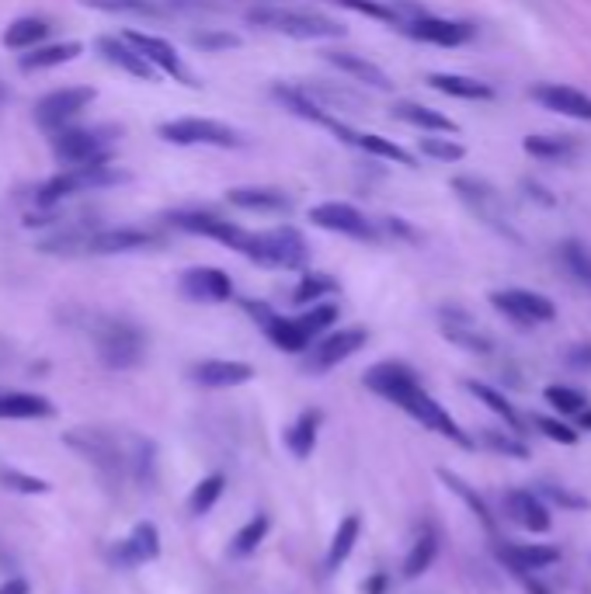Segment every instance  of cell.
<instances>
[{"mask_svg":"<svg viewBox=\"0 0 591 594\" xmlns=\"http://www.w3.org/2000/svg\"><path fill=\"white\" fill-rule=\"evenodd\" d=\"M366 386L376 396H383V400L397 403L404 414H411L418 424L432 428L435 435L452 438L459 449H473V438L466 435V431L449 417V410H445L442 403L435 400V396L428 393L425 386H421L418 372H414L411 365H404V362H379V365H372V369L366 372Z\"/></svg>","mask_w":591,"mask_h":594,"instance_id":"obj_1","label":"cell"},{"mask_svg":"<svg viewBox=\"0 0 591 594\" xmlns=\"http://www.w3.org/2000/svg\"><path fill=\"white\" fill-rule=\"evenodd\" d=\"M126 181H129V174L119 171L115 160L112 164H91V167H63L60 174H53V178L35 188V205H39V209H53V205L67 202V198H74V195L98 192V188H115V185H126Z\"/></svg>","mask_w":591,"mask_h":594,"instance_id":"obj_2","label":"cell"},{"mask_svg":"<svg viewBox=\"0 0 591 594\" xmlns=\"http://www.w3.org/2000/svg\"><path fill=\"white\" fill-rule=\"evenodd\" d=\"M254 28H265V32L286 35V39L299 42H313V39H341L345 25L320 11H293V7H254L247 14Z\"/></svg>","mask_w":591,"mask_h":594,"instance_id":"obj_3","label":"cell"},{"mask_svg":"<svg viewBox=\"0 0 591 594\" xmlns=\"http://www.w3.org/2000/svg\"><path fill=\"white\" fill-rule=\"evenodd\" d=\"M91 337H94V348H98V358L108 369H133V365H140L143 355H147V337H143V330L136 324H129V320L94 317Z\"/></svg>","mask_w":591,"mask_h":594,"instance_id":"obj_4","label":"cell"},{"mask_svg":"<svg viewBox=\"0 0 591 594\" xmlns=\"http://www.w3.org/2000/svg\"><path fill=\"white\" fill-rule=\"evenodd\" d=\"M115 136L119 129H80L70 126L53 136V157L63 167H91V164H112L115 160Z\"/></svg>","mask_w":591,"mask_h":594,"instance_id":"obj_5","label":"cell"},{"mask_svg":"<svg viewBox=\"0 0 591 594\" xmlns=\"http://www.w3.org/2000/svg\"><path fill=\"white\" fill-rule=\"evenodd\" d=\"M247 261L261 264V268L299 271L310 261V247H306V237L296 226L282 223V226H272V230L254 233V251Z\"/></svg>","mask_w":591,"mask_h":594,"instance_id":"obj_6","label":"cell"},{"mask_svg":"<svg viewBox=\"0 0 591 594\" xmlns=\"http://www.w3.org/2000/svg\"><path fill=\"white\" fill-rule=\"evenodd\" d=\"M167 223H171L174 230H185V233H195V237L216 240V244L230 247V251L244 254V258H251V251H254V233L244 230V226H237V223H230V219L216 216V212L178 209V212H167Z\"/></svg>","mask_w":591,"mask_h":594,"instance_id":"obj_7","label":"cell"},{"mask_svg":"<svg viewBox=\"0 0 591 594\" xmlns=\"http://www.w3.org/2000/svg\"><path fill=\"white\" fill-rule=\"evenodd\" d=\"M452 192L459 195V202H463L484 226H491L494 233H501V237H508V240H518V230H515L512 216H508L505 198H501V192L491 185V181L456 178L452 181Z\"/></svg>","mask_w":591,"mask_h":594,"instance_id":"obj_8","label":"cell"},{"mask_svg":"<svg viewBox=\"0 0 591 594\" xmlns=\"http://www.w3.org/2000/svg\"><path fill=\"white\" fill-rule=\"evenodd\" d=\"M157 136L171 146H216V150L244 146V136L237 129L216 119H171L157 129Z\"/></svg>","mask_w":591,"mask_h":594,"instance_id":"obj_9","label":"cell"},{"mask_svg":"<svg viewBox=\"0 0 591 594\" xmlns=\"http://www.w3.org/2000/svg\"><path fill=\"white\" fill-rule=\"evenodd\" d=\"M94 98H98L94 87H60V91H53V94H46V98L35 101V108H32L35 126L56 136V132L74 126L77 115L84 112Z\"/></svg>","mask_w":591,"mask_h":594,"instance_id":"obj_10","label":"cell"},{"mask_svg":"<svg viewBox=\"0 0 591 594\" xmlns=\"http://www.w3.org/2000/svg\"><path fill=\"white\" fill-rule=\"evenodd\" d=\"M369 341V330L366 327H338L331 334H324L320 341L310 344L303 358V369L320 376V372H331L334 365H341L345 358H352L355 351H362Z\"/></svg>","mask_w":591,"mask_h":594,"instance_id":"obj_11","label":"cell"},{"mask_svg":"<svg viewBox=\"0 0 591 594\" xmlns=\"http://www.w3.org/2000/svg\"><path fill=\"white\" fill-rule=\"evenodd\" d=\"M310 223L320 226V230H327V233H341V237L366 240V244H376V240H383V233H379V223H372L366 212H359L355 205H348V202L313 205V209H310Z\"/></svg>","mask_w":591,"mask_h":594,"instance_id":"obj_12","label":"cell"},{"mask_svg":"<svg viewBox=\"0 0 591 594\" xmlns=\"http://www.w3.org/2000/svg\"><path fill=\"white\" fill-rule=\"evenodd\" d=\"M491 306L498 313H505L518 327H536V324L557 320L553 299H546L543 292H532V289H498V292H491Z\"/></svg>","mask_w":591,"mask_h":594,"instance_id":"obj_13","label":"cell"},{"mask_svg":"<svg viewBox=\"0 0 591 594\" xmlns=\"http://www.w3.org/2000/svg\"><path fill=\"white\" fill-rule=\"evenodd\" d=\"M126 39L133 42V46L140 49L153 66H157V73H167V77L178 80V84H185V87H202L199 77L188 70L185 60L178 56V49H174L167 39H160V35H147V32H126Z\"/></svg>","mask_w":591,"mask_h":594,"instance_id":"obj_14","label":"cell"},{"mask_svg":"<svg viewBox=\"0 0 591 594\" xmlns=\"http://www.w3.org/2000/svg\"><path fill=\"white\" fill-rule=\"evenodd\" d=\"M400 32L411 35V39H418V42H428V46L456 49V46H463V42H470L477 28H473L470 21H456V18H432V14H421V18L407 21V25L400 28Z\"/></svg>","mask_w":591,"mask_h":594,"instance_id":"obj_15","label":"cell"},{"mask_svg":"<svg viewBox=\"0 0 591 594\" xmlns=\"http://www.w3.org/2000/svg\"><path fill=\"white\" fill-rule=\"evenodd\" d=\"M94 49H98V56L105 63H112L115 70L129 73V77L136 80H157V66H153L147 56L140 53V49L133 46V42L126 39V35H101L98 42H94Z\"/></svg>","mask_w":591,"mask_h":594,"instance_id":"obj_16","label":"cell"},{"mask_svg":"<svg viewBox=\"0 0 591 594\" xmlns=\"http://www.w3.org/2000/svg\"><path fill=\"white\" fill-rule=\"evenodd\" d=\"M529 98L536 105H543L546 112H557L567 115V119H578V122H591V98L578 87H567V84H532Z\"/></svg>","mask_w":591,"mask_h":594,"instance_id":"obj_17","label":"cell"},{"mask_svg":"<svg viewBox=\"0 0 591 594\" xmlns=\"http://www.w3.org/2000/svg\"><path fill=\"white\" fill-rule=\"evenodd\" d=\"M178 289L192 303H226L233 296V282L223 268H188Z\"/></svg>","mask_w":591,"mask_h":594,"instance_id":"obj_18","label":"cell"},{"mask_svg":"<svg viewBox=\"0 0 591 594\" xmlns=\"http://www.w3.org/2000/svg\"><path fill=\"white\" fill-rule=\"evenodd\" d=\"M334 136L341 139V143L348 146H359V150L372 153V157H383V160H393V164L400 167H418V157H414L411 150H404L400 143H393V139L386 136H376V132H355L352 126H345V122H334Z\"/></svg>","mask_w":591,"mask_h":594,"instance_id":"obj_19","label":"cell"},{"mask_svg":"<svg viewBox=\"0 0 591 594\" xmlns=\"http://www.w3.org/2000/svg\"><path fill=\"white\" fill-rule=\"evenodd\" d=\"M192 379L206 390H230V386L251 383L254 365L233 362V358H206V362L192 365Z\"/></svg>","mask_w":591,"mask_h":594,"instance_id":"obj_20","label":"cell"},{"mask_svg":"<svg viewBox=\"0 0 591 594\" xmlns=\"http://www.w3.org/2000/svg\"><path fill=\"white\" fill-rule=\"evenodd\" d=\"M320 56H324V60L331 63L338 73L352 77L355 84H366V87H372V91H390V87H393L390 73H386L383 66H376L372 60H366V56H359V53H345V49H327V53H320Z\"/></svg>","mask_w":591,"mask_h":594,"instance_id":"obj_21","label":"cell"},{"mask_svg":"<svg viewBox=\"0 0 591 594\" xmlns=\"http://www.w3.org/2000/svg\"><path fill=\"white\" fill-rule=\"evenodd\" d=\"M498 556L512 567V574L525 577L532 574V570H546L553 567V563L560 560V549L553 546H539V542H501L498 546Z\"/></svg>","mask_w":591,"mask_h":594,"instance_id":"obj_22","label":"cell"},{"mask_svg":"<svg viewBox=\"0 0 591 594\" xmlns=\"http://www.w3.org/2000/svg\"><path fill=\"white\" fill-rule=\"evenodd\" d=\"M272 98L279 101V105L286 108L289 115H296V119H303V122H313V126L334 129V122H338L324 105H317V101H313L299 84H275Z\"/></svg>","mask_w":591,"mask_h":594,"instance_id":"obj_23","label":"cell"},{"mask_svg":"<svg viewBox=\"0 0 591 594\" xmlns=\"http://www.w3.org/2000/svg\"><path fill=\"white\" fill-rule=\"evenodd\" d=\"M160 553V535L157 528L150 522L136 525L133 532H129V539H122L119 546H115V563H122V567H140V563H150L157 560Z\"/></svg>","mask_w":591,"mask_h":594,"instance_id":"obj_24","label":"cell"},{"mask_svg":"<svg viewBox=\"0 0 591 594\" xmlns=\"http://www.w3.org/2000/svg\"><path fill=\"white\" fill-rule=\"evenodd\" d=\"M505 508L515 525L529 528V532H536V535L550 532V511H546V504L539 501L532 490H508Z\"/></svg>","mask_w":591,"mask_h":594,"instance_id":"obj_25","label":"cell"},{"mask_svg":"<svg viewBox=\"0 0 591 594\" xmlns=\"http://www.w3.org/2000/svg\"><path fill=\"white\" fill-rule=\"evenodd\" d=\"M226 202L233 209H247V212H289L293 209V195L279 192V188H230L226 192Z\"/></svg>","mask_w":591,"mask_h":594,"instance_id":"obj_26","label":"cell"},{"mask_svg":"<svg viewBox=\"0 0 591 594\" xmlns=\"http://www.w3.org/2000/svg\"><path fill=\"white\" fill-rule=\"evenodd\" d=\"M393 119L407 122V126L421 129V132H445V136H456L459 126L449 119V115L435 112L428 105H418V101H397L393 105Z\"/></svg>","mask_w":591,"mask_h":594,"instance_id":"obj_27","label":"cell"},{"mask_svg":"<svg viewBox=\"0 0 591 594\" xmlns=\"http://www.w3.org/2000/svg\"><path fill=\"white\" fill-rule=\"evenodd\" d=\"M442 334L449 337L452 344L466 348V351H480V355H487V351H491V337L480 334L477 324H473V320L466 317L463 310H442Z\"/></svg>","mask_w":591,"mask_h":594,"instance_id":"obj_28","label":"cell"},{"mask_svg":"<svg viewBox=\"0 0 591 594\" xmlns=\"http://www.w3.org/2000/svg\"><path fill=\"white\" fill-rule=\"evenodd\" d=\"M428 84H432L439 94H449V98H459V101H491L494 98L491 84H484V80H477V77H463V73H432Z\"/></svg>","mask_w":591,"mask_h":594,"instance_id":"obj_29","label":"cell"},{"mask_svg":"<svg viewBox=\"0 0 591 594\" xmlns=\"http://www.w3.org/2000/svg\"><path fill=\"white\" fill-rule=\"evenodd\" d=\"M80 53H84V46H80V42H53V46L28 49V53L18 60V66H21V70H28V73L53 70V66H63V63H70V60H77Z\"/></svg>","mask_w":591,"mask_h":594,"instance_id":"obj_30","label":"cell"},{"mask_svg":"<svg viewBox=\"0 0 591 594\" xmlns=\"http://www.w3.org/2000/svg\"><path fill=\"white\" fill-rule=\"evenodd\" d=\"M0 417L4 421H32V417H53V403L35 393H0Z\"/></svg>","mask_w":591,"mask_h":594,"instance_id":"obj_31","label":"cell"},{"mask_svg":"<svg viewBox=\"0 0 591 594\" xmlns=\"http://www.w3.org/2000/svg\"><path fill=\"white\" fill-rule=\"evenodd\" d=\"M320 410H303L286 431V449L293 452L296 459H310L313 445H317V431H320Z\"/></svg>","mask_w":591,"mask_h":594,"instance_id":"obj_32","label":"cell"},{"mask_svg":"<svg viewBox=\"0 0 591 594\" xmlns=\"http://www.w3.org/2000/svg\"><path fill=\"white\" fill-rule=\"evenodd\" d=\"M49 21L46 18H18L7 25L4 32V46L14 49V53H21V49H39L42 42L49 39Z\"/></svg>","mask_w":591,"mask_h":594,"instance_id":"obj_33","label":"cell"},{"mask_svg":"<svg viewBox=\"0 0 591 594\" xmlns=\"http://www.w3.org/2000/svg\"><path fill=\"white\" fill-rule=\"evenodd\" d=\"M91 11L108 14H136V18H171V4L164 0H80Z\"/></svg>","mask_w":591,"mask_h":594,"instance_id":"obj_34","label":"cell"},{"mask_svg":"<svg viewBox=\"0 0 591 594\" xmlns=\"http://www.w3.org/2000/svg\"><path fill=\"white\" fill-rule=\"evenodd\" d=\"M466 390L477 396L480 403H487V410H494V414H498L501 421L508 424V431H515V435H525V421L518 417V410L512 407V403L505 400V393H498L494 386H487V383H477V379H470V383H466Z\"/></svg>","mask_w":591,"mask_h":594,"instance_id":"obj_35","label":"cell"},{"mask_svg":"<svg viewBox=\"0 0 591 594\" xmlns=\"http://www.w3.org/2000/svg\"><path fill=\"white\" fill-rule=\"evenodd\" d=\"M362 535V518L359 515H345L334 528V539H331V549H327V570H338L341 563L352 556L355 542H359Z\"/></svg>","mask_w":591,"mask_h":594,"instance_id":"obj_36","label":"cell"},{"mask_svg":"<svg viewBox=\"0 0 591 594\" xmlns=\"http://www.w3.org/2000/svg\"><path fill=\"white\" fill-rule=\"evenodd\" d=\"M522 150L536 160H574L578 157V139L574 136H529Z\"/></svg>","mask_w":591,"mask_h":594,"instance_id":"obj_37","label":"cell"},{"mask_svg":"<svg viewBox=\"0 0 591 594\" xmlns=\"http://www.w3.org/2000/svg\"><path fill=\"white\" fill-rule=\"evenodd\" d=\"M303 91L310 94L317 105H324L327 112H348V115H355L362 108L359 94L345 91V87H331V84H320V80H313V84H303Z\"/></svg>","mask_w":591,"mask_h":594,"instance_id":"obj_38","label":"cell"},{"mask_svg":"<svg viewBox=\"0 0 591 594\" xmlns=\"http://www.w3.org/2000/svg\"><path fill=\"white\" fill-rule=\"evenodd\" d=\"M557 258L564 264L567 275L591 292V247L581 244V240H564V244L557 247Z\"/></svg>","mask_w":591,"mask_h":594,"instance_id":"obj_39","label":"cell"},{"mask_svg":"<svg viewBox=\"0 0 591 594\" xmlns=\"http://www.w3.org/2000/svg\"><path fill=\"white\" fill-rule=\"evenodd\" d=\"M331 292H338V278L324 275V271H306L299 278V285L293 289V303L296 306H313V303H324Z\"/></svg>","mask_w":591,"mask_h":594,"instance_id":"obj_40","label":"cell"},{"mask_svg":"<svg viewBox=\"0 0 591 594\" xmlns=\"http://www.w3.org/2000/svg\"><path fill=\"white\" fill-rule=\"evenodd\" d=\"M439 480L445 483V487L452 490V494L459 497V501L466 504V508L473 511V515L480 518V525H484L487 532H494V518H491V511H487V504L477 497V490H470V483H466L463 476H456V473H452V469H439Z\"/></svg>","mask_w":591,"mask_h":594,"instance_id":"obj_41","label":"cell"},{"mask_svg":"<svg viewBox=\"0 0 591 594\" xmlns=\"http://www.w3.org/2000/svg\"><path fill=\"white\" fill-rule=\"evenodd\" d=\"M435 553H439V542H435V535L432 532L418 535V542H414L411 553H407V560H404V577H407V581H414V577L425 574V570L432 567Z\"/></svg>","mask_w":591,"mask_h":594,"instance_id":"obj_42","label":"cell"},{"mask_svg":"<svg viewBox=\"0 0 591 594\" xmlns=\"http://www.w3.org/2000/svg\"><path fill=\"white\" fill-rule=\"evenodd\" d=\"M268 515H254L251 522H247L244 528H240L237 535H233V542H230V553L233 556H251L254 549L265 542V535H268Z\"/></svg>","mask_w":591,"mask_h":594,"instance_id":"obj_43","label":"cell"},{"mask_svg":"<svg viewBox=\"0 0 591 594\" xmlns=\"http://www.w3.org/2000/svg\"><path fill=\"white\" fill-rule=\"evenodd\" d=\"M331 4L345 7V11H355V14H366V18H376V21H383V25L404 28L397 7L386 4V0H331Z\"/></svg>","mask_w":591,"mask_h":594,"instance_id":"obj_44","label":"cell"},{"mask_svg":"<svg viewBox=\"0 0 591 594\" xmlns=\"http://www.w3.org/2000/svg\"><path fill=\"white\" fill-rule=\"evenodd\" d=\"M223 487H226V476L223 473L206 476V480H202L199 487L192 490V501H188L192 515H206V511H213V504L223 497Z\"/></svg>","mask_w":591,"mask_h":594,"instance_id":"obj_45","label":"cell"},{"mask_svg":"<svg viewBox=\"0 0 591 594\" xmlns=\"http://www.w3.org/2000/svg\"><path fill=\"white\" fill-rule=\"evenodd\" d=\"M418 150H421V157L439 160V164H456V160H463V157H466V150L456 143V139H439V136H435V132H432V136L421 139Z\"/></svg>","mask_w":591,"mask_h":594,"instance_id":"obj_46","label":"cell"},{"mask_svg":"<svg viewBox=\"0 0 591 594\" xmlns=\"http://www.w3.org/2000/svg\"><path fill=\"white\" fill-rule=\"evenodd\" d=\"M480 438H484V445L491 452H498V456H512V459H529V449H525L522 442L515 438V431H498V428H484L480 431Z\"/></svg>","mask_w":591,"mask_h":594,"instance_id":"obj_47","label":"cell"},{"mask_svg":"<svg viewBox=\"0 0 591 594\" xmlns=\"http://www.w3.org/2000/svg\"><path fill=\"white\" fill-rule=\"evenodd\" d=\"M543 396L560 414H581V410H588V396L581 390H571V386H546Z\"/></svg>","mask_w":591,"mask_h":594,"instance_id":"obj_48","label":"cell"},{"mask_svg":"<svg viewBox=\"0 0 591 594\" xmlns=\"http://www.w3.org/2000/svg\"><path fill=\"white\" fill-rule=\"evenodd\" d=\"M532 424H536L539 431H543L550 442H560V445H574L578 442V431L567 428L564 421H557V417H546V414H532Z\"/></svg>","mask_w":591,"mask_h":594,"instance_id":"obj_49","label":"cell"},{"mask_svg":"<svg viewBox=\"0 0 591 594\" xmlns=\"http://www.w3.org/2000/svg\"><path fill=\"white\" fill-rule=\"evenodd\" d=\"M195 49H206V53H220V49H240V35L233 32H199L192 35Z\"/></svg>","mask_w":591,"mask_h":594,"instance_id":"obj_50","label":"cell"},{"mask_svg":"<svg viewBox=\"0 0 591 594\" xmlns=\"http://www.w3.org/2000/svg\"><path fill=\"white\" fill-rule=\"evenodd\" d=\"M0 483L11 490H21V494H46L49 490L46 480H35V476H25V473H11V469L0 473Z\"/></svg>","mask_w":591,"mask_h":594,"instance_id":"obj_51","label":"cell"},{"mask_svg":"<svg viewBox=\"0 0 591 594\" xmlns=\"http://www.w3.org/2000/svg\"><path fill=\"white\" fill-rule=\"evenodd\" d=\"M567 365L578 372H591V344H574V348L567 351Z\"/></svg>","mask_w":591,"mask_h":594,"instance_id":"obj_52","label":"cell"},{"mask_svg":"<svg viewBox=\"0 0 591 594\" xmlns=\"http://www.w3.org/2000/svg\"><path fill=\"white\" fill-rule=\"evenodd\" d=\"M543 494L550 497V501L564 504V508H585V501H581V497H574V494H567L564 487H543Z\"/></svg>","mask_w":591,"mask_h":594,"instance_id":"obj_53","label":"cell"},{"mask_svg":"<svg viewBox=\"0 0 591 594\" xmlns=\"http://www.w3.org/2000/svg\"><path fill=\"white\" fill-rule=\"evenodd\" d=\"M0 594H28V581H21V577H14V581L0 584Z\"/></svg>","mask_w":591,"mask_h":594,"instance_id":"obj_54","label":"cell"},{"mask_svg":"<svg viewBox=\"0 0 591 594\" xmlns=\"http://www.w3.org/2000/svg\"><path fill=\"white\" fill-rule=\"evenodd\" d=\"M386 591V577L383 574H376L372 581H366V594H383Z\"/></svg>","mask_w":591,"mask_h":594,"instance_id":"obj_55","label":"cell"},{"mask_svg":"<svg viewBox=\"0 0 591 594\" xmlns=\"http://www.w3.org/2000/svg\"><path fill=\"white\" fill-rule=\"evenodd\" d=\"M578 417H581V428H591V407H588V410H581Z\"/></svg>","mask_w":591,"mask_h":594,"instance_id":"obj_56","label":"cell"},{"mask_svg":"<svg viewBox=\"0 0 591 594\" xmlns=\"http://www.w3.org/2000/svg\"><path fill=\"white\" fill-rule=\"evenodd\" d=\"M4 101H7V87L0 84V105H4Z\"/></svg>","mask_w":591,"mask_h":594,"instance_id":"obj_57","label":"cell"}]
</instances>
